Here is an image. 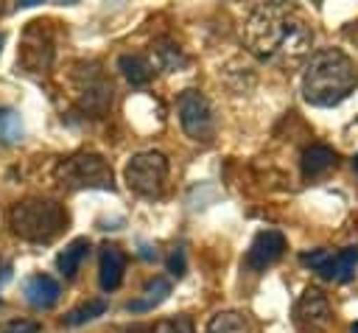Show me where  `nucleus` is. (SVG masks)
<instances>
[{"instance_id": "nucleus-5", "label": "nucleus", "mask_w": 358, "mask_h": 333, "mask_svg": "<svg viewBox=\"0 0 358 333\" xmlns=\"http://www.w3.org/2000/svg\"><path fill=\"white\" fill-rule=\"evenodd\" d=\"M70 84H73V95H76V101L84 112H90L95 118L109 112L115 90H112V81L103 76V70L95 62L76 64V70L70 76Z\"/></svg>"}, {"instance_id": "nucleus-17", "label": "nucleus", "mask_w": 358, "mask_h": 333, "mask_svg": "<svg viewBox=\"0 0 358 333\" xmlns=\"http://www.w3.org/2000/svg\"><path fill=\"white\" fill-rule=\"evenodd\" d=\"M336 165V154L333 148L327 146H310L305 154H302V176L305 179H316L322 176L324 171H330Z\"/></svg>"}, {"instance_id": "nucleus-21", "label": "nucleus", "mask_w": 358, "mask_h": 333, "mask_svg": "<svg viewBox=\"0 0 358 333\" xmlns=\"http://www.w3.org/2000/svg\"><path fill=\"white\" fill-rule=\"evenodd\" d=\"M22 137V123L14 109H0V143H17Z\"/></svg>"}, {"instance_id": "nucleus-7", "label": "nucleus", "mask_w": 358, "mask_h": 333, "mask_svg": "<svg viewBox=\"0 0 358 333\" xmlns=\"http://www.w3.org/2000/svg\"><path fill=\"white\" fill-rule=\"evenodd\" d=\"M176 109H179V123L190 140L210 143L215 137V118H213L210 101L199 90H185L176 101Z\"/></svg>"}, {"instance_id": "nucleus-14", "label": "nucleus", "mask_w": 358, "mask_h": 333, "mask_svg": "<svg viewBox=\"0 0 358 333\" xmlns=\"http://www.w3.org/2000/svg\"><path fill=\"white\" fill-rule=\"evenodd\" d=\"M151 48H154V64L151 67H159L165 73H179V70L187 67V56H185V50L173 39H165L162 36Z\"/></svg>"}, {"instance_id": "nucleus-29", "label": "nucleus", "mask_w": 358, "mask_h": 333, "mask_svg": "<svg viewBox=\"0 0 358 333\" xmlns=\"http://www.w3.org/2000/svg\"><path fill=\"white\" fill-rule=\"evenodd\" d=\"M0 48H3V36H0Z\"/></svg>"}, {"instance_id": "nucleus-11", "label": "nucleus", "mask_w": 358, "mask_h": 333, "mask_svg": "<svg viewBox=\"0 0 358 333\" xmlns=\"http://www.w3.org/2000/svg\"><path fill=\"white\" fill-rule=\"evenodd\" d=\"M282 252H285V238H282V232H277V229H263V232L255 235V241H252V246H249V252H246V266L255 269V271H260V269L271 266L274 260H280Z\"/></svg>"}, {"instance_id": "nucleus-4", "label": "nucleus", "mask_w": 358, "mask_h": 333, "mask_svg": "<svg viewBox=\"0 0 358 333\" xmlns=\"http://www.w3.org/2000/svg\"><path fill=\"white\" fill-rule=\"evenodd\" d=\"M56 182L67 190H84V187H98V190H112L115 176L112 165L92 151H78L56 165Z\"/></svg>"}, {"instance_id": "nucleus-9", "label": "nucleus", "mask_w": 358, "mask_h": 333, "mask_svg": "<svg viewBox=\"0 0 358 333\" xmlns=\"http://www.w3.org/2000/svg\"><path fill=\"white\" fill-rule=\"evenodd\" d=\"M294 325L299 333H324L333 322L330 299L319 288H305L302 297L294 302Z\"/></svg>"}, {"instance_id": "nucleus-26", "label": "nucleus", "mask_w": 358, "mask_h": 333, "mask_svg": "<svg viewBox=\"0 0 358 333\" xmlns=\"http://www.w3.org/2000/svg\"><path fill=\"white\" fill-rule=\"evenodd\" d=\"M11 280V263H0V288Z\"/></svg>"}, {"instance_id": "nucleus-20", "label": "nucleus", "mask_w": 358, "mask_h": 333, "mask_svg": "<svg viewBox=\"0 0 358 333\" xmlns=\"http://www.w3.org/2000/svg\"><path fill=\"white\" fill-rule=\"evenodd\" d=\"M103 311H106V302H103V299H90V302H84V305L73 308V311L64 316V322H67V325H84V322H90V319H95V316H101Z\"/></svg>"}, {"instance_id": "nucleus-18", "label": "nucleus", "mask_w": 358, "mask_h": 333, "mask_svg": "<svg viewBox=\"0 0 358 333\" xmlns=\"http://www.w3.org/2000/svg\"><path fill=\"white\" fill-rule=\"evenodd\" d=\"M87 255H90V241H87V238H76V241H70V243L64 246V252L56 257L59 271H62L64 277H73Z\"/></svg>"}, {"instance_id": "nucleus-19", "label": "nucleus", "mask_w": 358, "mask_h": 333, "mask_svg": "<svg viewBox=\"0 0 358 333\" xmlns=\"http://www.w3.org/2000/svg\"><path fill=\"white\" fill-rule=\"evenodd\" d=\"M204 333H249V319L241 311H218L207 322Z\"/></svg>"}, {"instance_id": "nucleus-10", "label": "nucleus", "mask_w": 358, "mask_h": 333, "mask_svg": "<svg viewBox=\"0 0 358 333\" xmlns=\"http://www.w3.org/2000/svg\"><path fill=\"white\" fill-rule=\"evenodd\" d=\"M299 260H302L305 266H310L313 271H319L322 277L333 280V283H347V280L355 274V266H358V249H355V246L341 249V252L313 249V252L299 255Z\"/></svg>"}, {"instance_id": "nucleus-24", "label": "nucleus", "mask_w": 358, "mask_h": 333, "mask_svg": "<svg viewBox=\"0 0 358 333\" xmlns=\"http://www.w3.org/2000/svg\"><path fill=\"white\" fill-rule=\"evenodd\" d=\"M168 271L176 274V277L185 274V252H182V249H176V252L168 257Z\"/></svg>"}, {"instance_id": "nucleus-12", "label": "nucleus", "mask_w": 358, "mask_h": 333, "mask_svg": "<svg viewBox=\"0 0 358 333\" xmlns=\"http://www.w3.org/2000/svg\"><path fill=\"white\" fill-rule=\"evenodd\" d=\"M22 294H25V302H28L31 308L48 311V308H53V305L59 302L62 288H59V283H56L50 274H34V277L25 280Z\"/></svg>"}, {"instance_id": "nucleus-23", "label": "nucleus", "mask_w": 358, "mask_h": 333, "mask_svg": "<svg viewBox=\"0 0 358 333\" xmlns=\"http://www.w3.org/2000/svg\"><path fill=\"white\" fill-rule=\"evenodd\" d=\"M165 327H168L171 333H196V330H193V322H190V316H176V319H171Z\"/></svg>"}, {"instance_id": "nucleus-1", "label": "nucleus", "mask_w": 358, "mask_h": 333, "mask_svg": "<svg viewBox=\"0 0 358 333\" xmlns=\"http://www.w3.org/2000/svg\"><path fill=\"white\" fill-rule=\"evenodd\" d=\"M243 39L257 59L280 67H294L310 50L313 34L291 6L266 3L249 14L243 25Z\"/></svg>"}, {"instance_id": "nucleus-8", "label": "nucleus", "mask_w": 358, "mask_h": 333, "mask_svg": "<svg viewBox=\"0 0 358 333\" xmlns=\"http://www.w3.org/2000/svg\"><path fill=\"white\" fill-rule=\"evenodd\" d=\"M17 59H20V64L28 73H42V70L50 67V59H53V36H50L48 22H42V20L28 22V28L22 34V42H20Z\"/></svg>"}, {"instance_id": "nucleus-15", "label": "nucleus", "mask_w": 358, "mask_h": 333, "mask_svg": "<svg viewBox=\"0 0 358 333\" xmlns=\"http://www.w3.org/2000/svg\"><path fill=\"white\" fill-rule=\"evenodd\" d=\"M117 70L123 73V78L131 84V87H145L154 76V67L145 56H137V53H123L117 59Z\"/></svg>"}, {"instance_id": "nucleus-2", "label": "nucleus", "mask_w": 358, "mask_h": 333, "mask_svg": "<svg viewBox=\"0 0 358 333\" xmlns=\"http://www.w3.org/2000/svg\"><path fill=\"white\" fill-rule=\"evenodd\" d=\"M358 84L352 59L338 48H324L310 56L302 76V95L313 106L341 104Z\"/></svg>"}, {"instance_id": "nucleus-13", "label": "nucleus", "mask_w": 358, "mask_h": 333, "mask_svg": "<svg viewBox=\"0 0 358 333\" xmlns=\"http://www.w3.org/2000/svg\"><path fill=\"white\" fill-rule=\"evenodd\" d=\"M123 271H126V255L117 246H103L101 249V260H98V280L103 291H115L123 283Z\"/></svg>"}, {"instance_id": "nucleus-6", "label": "nucleus", "mask_w": 358, "mask_h": 333, "mask_svg": "<svg viewBox=\"0 0 358 333\" xmlns=\"http://www.w3.org/2000/svg\"><path fill=\"white\" fill-rule=\"evenodd\" d=\"M126 185L145 196V199H157L162 196L165 190V182H168V160L165 154L159 151H143V154H134L129 162H126Z\"/></svg>"}, {"instance_id": "nucleus-22", "label": "nucleus", "mask_w": 358, "mask_h": 333, "mask_svg": "<svg viewBox=\"0 0 358 333\" xmlns=\"http://www.w3.org/2000/svg\"><path fill=\"white\" fill-rule=\"evenodd\" d=\"M0 333H39V322L34 319H11L0 327Z\"/></svg>"}, {"instance_id": "nucleus-25", "label": "nucleus", "mask_w": 358, "mask_h": 333, "mask_svg": "<svg viewBox=\"0 0 358 333\" xmlns=\"http://www.w3.org/2000/svg\"><path fill=\"white\" fill-rule=\"evenodd\" d=\"M117 333H154L148 325H129V327H120Z\"/></svg>"}, {"instance_id": "nucleus-3", "label": "nucleus", "mask_w": 358, "mask_h": 333, "mask_svg": "<svg viewBox=\"0 0 358 333\" xmlns=\"http://www.w3.org/2000/svg\"><path fill=\"white\" fill-rule=\"evenodd\" d=\"M8 227L31 243H50L67 227V213L53 199H22L8 207Z\"/></svg>"}, {"instance_id": "nucleus-28", "label": "nucleus", "mask_w": 358, "mask_h": 333, "mask_svg": "<svg viewBox=\"0 0 358 333\" xmlns=\"http://www.w3.org/2000/svg\"><path fill=\"white\" fill-rule=\"evenodd\" d=\"M355 168H358V157H355Z\"/></svg>"}, {"instance_id": "nucleus-27", "label": "nucleus", "mask_w": 358, "mask_h": 333, "mask_svg": "<svg viewBox=\"0 0 358 333\" xmlns=\"http://www.w3.org/2000/svg\"><path fill=\"white\" fill-rule=\"evenodd\" d=\"M352 333H358V325H352Z\"/></svg>"}, {"instance_id": "nucleus-16", "label": "nucleus", "mask_w": 358, "mask_h": 333, "mask_svg": "<svg viewBox=\"0 0 358 333\" xmlns=\"http://www.w3.org/2000/svg\"><path fill=\"white\" fill-rule=\"evenodd\" d=\"M168 294H171V283H168L165 277H154V280H148V283H145L143 294H140L137 299H131V302H129V311H131V313L154 311L159 302H165V297H168Z\"/></svg>"}]
</instances>
